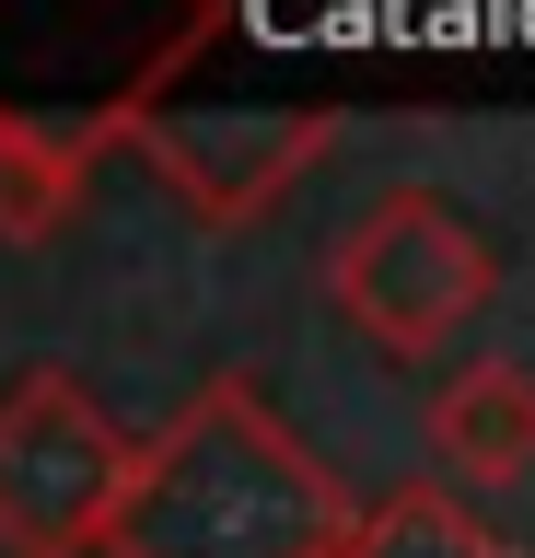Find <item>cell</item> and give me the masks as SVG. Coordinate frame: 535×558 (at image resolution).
Wrapping results in <instances>:
<instances>
[{"mask_svg":"<svg viewBox=\"0 0 535 558\" xmlns=\"http://www.w3.org/2000/svg\"><path fill=\"white\" fill-rule=\"evenodd\" d=\"M338 500L256 408H198L129 500V558H326Z\"/></svg>","mask_w":535,"mask_h":558,"instance_id":"cell-1","label":"cell"},{"mask_svg":"<svg viewBox=\"0 0 535 558\" xmlns=\"http://www.w3.org/2000/svg\"><path fill=\"white\" fill-rule=\"evenodd\" d=\"M350 558H500V547H489V535H465L454 512H430V500H396Z\"/></svg>","mask_w":535,"mask_h":558,"instance_id":"cell-2","label":"cell"}]
</instances>
